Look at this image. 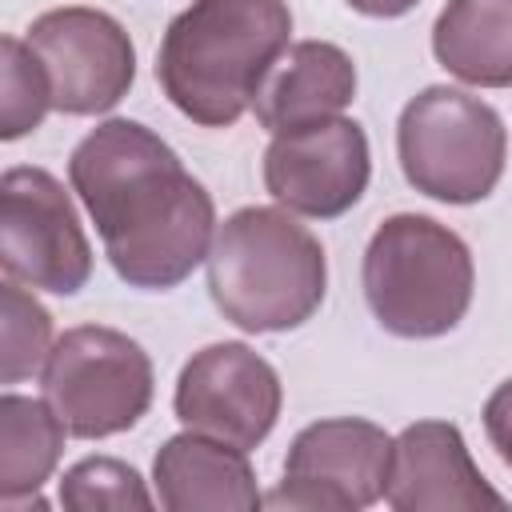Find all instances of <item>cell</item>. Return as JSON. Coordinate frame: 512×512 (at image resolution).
<instances>
[{"label":"cell","mask_w":512,"mask_h":512,"mask_svg":"<svg viewBox=\"0 0 512 512\" xmlns=\"http://www.w3.org/2000/svg\"><path fill=\"white\" fill-rule=\"evenodd\" d=\"M392 468V436L360 416L316 420L296 432L284 480L264 496L268 508L356 512L384 496Z\"/></svg>","instance_id":"ba28073f"},{"label":"cell","mask_w":512,"mask_h":512,"mask_svg":"<svg viewBox=\"0 0 512 512\" xmlns=\"http://www.w3.org/2000/svg\"><path fill=\"white\" fill-rule=\"evenodd\" d=\"M288 36L284 0H192L160 40L156 80L192 124L232 128L284 56Z\"/></svg>","instance_id":"7a4b0ae2"},{"label":"cell","mask_w":512,"mask_h":512,"mask_svg":"<svg viewBox=\"0 0 512 512\" xmlns=\"http://www.w3.org/2000/svg\"><path fill=\"white\" fill-rule=\"evenodd\" d=\"M52 108V84L28 40H0V140H20L40 128Z\"/></svg>","instance_id":"e0dca14e"},{"label":"cell","mask_w":512,"mask_h":512,"mask_svg":"<svg viewBox=\"0 0 512 512\" xmlns=\"http://www.w3.org/2000/svg\"><path fill=\"white\" fill-rule=\"evenodd\" d=\"M0 264L32 292L72 296L92 276V248L64 184L44 168H8L0 180Z\"/></svg>","instance_id":"52a82bcc"},{"label":"cell","mask_w":512,"mask_h":512,"mask_svg":"<svg viewBox=\"0 0 512 512\" xmlns=\"http://www.w3.org/2000/svg\"><path fill=\"white\" fill-rule=\"evenodd\" d=\"M324 288V248L292 212L248 204L216 228L208 248V292L236 328H300L324 304Z\"/></svg>","instance_id":"3957f363"},{"label":"cell","mask_w":512,"mask_h":512,"mask_svg":"<svg viewBox=\"0 0 512 512\" xmlns=\"http://www.w3.org/2000/svg\"><path fill=\"white\" fill-rule=\"evenodd\" d=\"M432 52L464 84L512 88V0H448L432 24Z\"/></svg>","instance_id":"9a60e30c"},{"label":"cell","mask_w":512,"mask_h":512,"mask_svg":"<svg viewBox=\"0 0 512 512\" xmlns=\"http://www.w3.org/2000/svg\"><path fill=\"white\" fill-rule=\"evenodd\" d=\"M60 504L68 512H148L152 492L132 464L116 456H88L64 472Z\"/></svg>","instance_id":"d6986e66"},{"label":"cell","mask_w":512,"mask_h":512,"mask_svg":"<svg viewBox=\"0 0 512 512\" xmlns=\"http://www.w3.org/2000/svg\"><path fill=\"white\" fill-rule=\"evenodd\" d=\"M28 48L48 72L52 108L96 116L116 108L136 80V48L124 24L100 8H52L32 20Z\"/></svg>","instance_id":"9c48e42d"},{"label":"cell","mask_w":512,"mask_h":512,"mask_svg":"<svg viewBox=\"0 0 512 512\" xmlns=\"http://www.w3.org/2000/svg\"><path fill=\"white\" fill-rule=\"evenodd\" d=\"M384 500L396 512H480L508 504L448 420H416L392 440Z\"/></svg>","instance_id":"7c38bea8"},{"label":"cell","mask_w":512,"mask_h":512,"mask_svg":"<svg viewBox=\"0 0 512 512\" xmlns=\"http://www.w3.org/2000/svg\"><path fill=\"white\" fill-rule=\"evenodd\" d=\"M372 156L356 120L332 116L296 132L272 136L264 148V188L296 216L336 220L368 188Z\"/></svg>","instance_id":"8fae6325"},{"label":"cell","mask_w":512,"mask_h":512,"mask_svg":"<svg viewBox=\"0 0 512 512\" xmlns=\"http://www.w3.org/2000/svg\"><path fill=\"white\" fill-rule=\"evenodd\" d=\"M68 180L124 284L168 292L208 260L212 196L152 128L136 120L96 124L72 148Z\"/></svg>","instance_id":"6da1fadb"},{"label":"cell","mask_w":512,"mask_h":512,"mask_svg":"<svg viewBox=\"0 0 512 512\" xmlns=\"http://www.w3.org/2000/svg\"><path fill=\"white\" fill-rule=\"evenodd\" d=\"M484 432L496 456L512 468V380L496 384V392L484 400Z\"/></svg>","instance_id":"ffe728a7"},{"label":"cell","mask_w":512,"mask_h":512,"mask_svg":"<svg viewBox=\"0 0 512 512\" xmlns=\"http://www.w3.org/2000/svg\"><path fill=\"white\" fill-rule=\"evenodd\" d=\"M40 388L68 436L104 440L128 432L148 412L152 360L128 332L80 324L52 344L40 368Z\"/></svg>","instance_id":"8992f818"},{"label":"cell","mask_w":512,"mask_h":512,"mask_svg":"<svg viewBox=\"0 0 512 512\" xmlns=\"http://www.w3.org/2000/svg\"><path fill=\"white\" fill-rule=\"evenodd\" d=\"M284 388L276 368L248 344L224 340L200 348L176 380V420L192 432L216 436L252 452L276 428Z\"/></svg>","instance_id":"30bf717a"},{"label":"cell","mask_w":512,"mask_h":512,"mask_svg":"<svg viewBox=\"0 0 512 512\" xmlns=\"http://www.w3.org/2000/svg\"><path fill=\"white\" fill-rule=\"evenodd\" d=\"M356 96V64L328 40L288 44L256 88L252 112L272 136L340 116Z\"/></svg>","instance_id":"4fadbf2b"},{"label":"cell","mask_w":512,"mask_h":512,"mask_svg":"<svg viewBox=\"0 0 512 512\" xmlns=\"http://www.w3.org/2000/svg\"><path fill=\"white\" fill-rule=\"evenodd\" d=\"M152 484L168 512H252L264 504L248 452L192 428L164 440Z\"/></svg>","instance_id":"5bb4252c"},{"label":"cell","mask_w":512,"mask_h":512,"mask_svg":"<svg viewBox=\"0 0 512 512\" xmlns=\"http://www.w3.org/2000/svg\"><path fill=\"white\" fill-rule=\"evenodd\" d=\"M360 280L384 332L432 340L464 320L476 268L468 244L448 224L420 212H396L372 232Z\"/></svg>","instance_id":"277c9868"},{"label":"cell","mask_w":512,"mask_h":512,"mask_svg":"<svg viewBox=\"0 0 512 512\" xmlns=\"http://www.w3.org/2000/svg\"><path fill=\"white\" fill-rule=\"evenodd\" d=\"M348 8L364 12V16H376V20H392V16H404L408 8H416L420 0H344Z\"/></svg>","instance_id":"44dd1931"},{"label":"cell","mask_w":512,"mask_h":512,"mask_svg":"<svg viewBox=\"0 0 512 512\" xmlns=\"http://www.w3.org/2000/svg\"><path fill=\"white\" fill-rule=\"evenodd\" d=\"M396 156L416 192L440 204H476L504 176L508 132L480 96L432 84L404 104Z\"/></svg>","instance_id":"5b68a950"},{"label":"cell","mask_w":512,"mask_h":512,"mask_svg":"<svg viewBox=\"0 0 512 512\" xmlns=\"http://www.w3.org/2000/svg\"><path fill=\"white\" fill-rule=\"evenodd\" d=\"M64 420L48 400L0 396V504L36 496L64 452Z\"/></svg>","instance_id":"2e32d148"},{"label":"cell","mask_w":512,"mask_h":512,"mask_svg":"<svg viewBox=\"0 0 512 512\" xmlns=\"http://www.w3.org/2000/svg\"><path fill=\"white\" fill-rule=\"evenodd\" d=\"M52 316L20 284L4 276V328H0V380L20 384L44 368L52 352Z\"/></svg>","instance_id":"ac0fdd59"}]
</instances>
